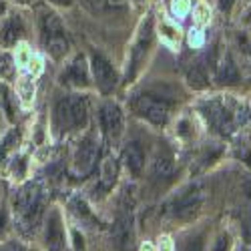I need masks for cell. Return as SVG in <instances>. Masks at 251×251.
Wrapping results in <instances>:
<instances>
[{
	"label": "cell",
	"mask_w": 251,
	"mask_h": 251,
	"mask_svg": "<svg viewBox=\"0 0 251 251\" xmlns=\"http://www.w3.org/2000/svg\"><path fill=\"white\" fill-rule=\"evenodd\" d=\"M20 93H23V99H25V100H28V99H30V97H28V95H30V87H28V82H23V87H20Z\"/></svg>",
	"instance_id": "4dcf8cb0"
},
{
	"label": "cell",
	"mask_w": 251,
	"mask_h": 251,
	"mask_svg": "<svg viewBox=\"0 0 251 251\" xmlns=\"http://www.w3.org/2000/svg\"><path fill=\"white\" fill-rule=\"evenodd\" d=\"M205 199V191H203V187L201 185H193L189 187L187 191H183L175 203H173V215L179 217V219H189L197 213V209L201 207Z\"/></svg>",
	"instance_id": "5b68a950"
},
{
	"label": "cell",
	"mask_w": 251,
	"mask_h": 251,
	"mask_svg": "<svg viewBox=\"0 0 251 251\" xmlns=\"http://www.w3.org/2000/svg\"><path fill=\"white\" fill-rule=\"evenodd\" d=\"M100 121H102V127L111 137H119L123 133V113L117 107L115 102H107L100 111Z\"/></svg>",
	"instance_id": "8fae6325"
},
{
	"label": "cell",
	"mask_w": 251,
	"mask_h": 251,
	"mask_svg": "<svg viewBox=\"0 0 251 251\" xmlns=\"http://www.w3.org/2000/svg\"><path fill=\"white\" fill-rule=\"evenodd\" d=\"M231 2H233V0H221V8L229 10V8H231Z\"/></svg>",
	"instance_id": "d6a6232c"
},
{
	"label": "cell",
	"mask_w": 251,
	"mask_h": 251,
	"mask_svg": "<svg viewBox=\"0 0 251 251\" xmlns=\"http://www.w3.org/2000/svg\"><path fill=\"white\" fill-rule=\"evenodd\" d=\"M115 241L121 251H135L133 243V231H131V221L127 217H121L115 225Z\"/></svg>",
	"instance_id": "5bb4252c"
},
{
	"label": "cell",
	"mask_w": 251,
	"mask_h": 251,
	"mask_svg": "<svg viewBox=\"0 0 251 251\" xmlns=\"http://www.w3.org/2000/svg\"><path fill=\"white\" fill-rule=\"evenodd\" d=\"M131 107L139 117L147 119L155 125H163L167 119H169L173 104L167 99L157 97V95H137L131 102Z\"/></svg>",
	"instance_id": "3957f363"
},
{
	"label": "cell",
	"mask_w": 251,
	"mask_h": 251,
	"mask_svg": "<svg viewBox=\"0 0 251 251\" xmlns=\"http://www.w3.org/2000/svg\"><path fill=\"white\" fill-rule=\"evenodd\" d=\"M89 107L85 97L71 95L56 102L54 107V125L58 131H75L87 125Z\"/></svg>",
	"instance_id": "6da1fadb"
},
{
	"label": "cell",
	"mask_w": 251,
	"mask_h": 251,
	"mask_svg": "<svg viewBox=\"0 0 251 251\" xmlns=\"http://www.w3.org/2000/svg\"><path fill=\"white\" fill-rule=\"evenodd\" d=\"M16 141H18V135H16V131H10L8 135H6V139H4V143H2V155H6L8 151H12L14 149V145H16Z\"/></svg>",
	"instance_id": "603a6c76"
},
{
	"label": "cell",
	"mask_w": 251,
	"mask_h": 251,
	"mask_svg": "<svg viewBox=\"0 0 251 251\" xmlns=\"http://www.w3.org/2000/svg\"><path fill=\"white\" fill-rule=\"evenodd\" d=\"M62 82L73 87H87L89 85V73H87V65H85V58L76 56L73 65H69V69L62 75Z\"/></svg>",
	"instance_id": "7c38bea8"
},
{
	"label": "cell",
	"mask_w": 251,
	"mask_h": 251,
	"mask_svg": "<svg viewBox=\"0 0 251 251\" xmlns=\"http://www.w3.org/2000/svg\"><path fill=\"white\" fill-rule=\"evenodd\" d=\"M6 12V6H4V2H2V0H0V16H2Z\"/></svg>",
	"instance_id": "e575fe53"
},
{
	"label": "cell",
	"mask_w": 251,
	"mask_h": 251,
	"mask_svg": "<svg viewBox=\"0 0 251 251\" xmlns=\"http://www.w3.org/2000/svg\"><path fill=\"white\" fill-rule=\"evenodd\" d=\"M187 8H189V2H187V0H173V10L177 14L187 12Z\"/></svg>",
	"instance_id": "4316f807"
},
{
	"label": "cell",
	"mask_w": 251,
	"mask_h": 251,
	"mask_svg": "<svg viewBox=\"0 0 251 251\" xmlns=\"http://www.w3.org/2000/svg\"><path fill=\"white\" fill-rule=\"evenodd\" d=\"M97 157H99V147L93 139H85L78 149L75 153V163H73V169L76 175H87L93 171V167L97 163Z\"/></svg>",
	"instance_id": "ba28073f"
},
{
	"label": "cell",
	"mask_w": 251,
	"mask_h": 251,
	"mask_svg": "<svg viewBox=\"0 0 251 251\" xmlns=\"http://www.w3.org/2000/svg\"><path fill=\"white\" fill-rule=\"evenodd\" d=\"M187 78H189V85L193 89H205L207 87V75H205L201 65H193L189 69V73H187Z\"/></svg>",
	"instance_id": "ac0fdd59"
},
{
	"label": "cell",
	"mask_w": 251,
	"mask_h": 251,
	"mask_svg": "<svg viewBox=\"0 0 251 251\" xmlns=\"http://www.w3.org/2000/svg\"><path fill=\"white\" fill-rule=\"evenodd\" d=\"M227 249H229V237H227V235H221V237L215 241L213 251H227Z\"/></svg>",
	"instance_id": "484cf974"
},
{
	"label": "cell",
	"mask_w": 251,
	"mask_h": 251,
	"mask_svg": "<svg viewBox=\"0 0 251 251\" xmlns=\"http://www.w3.org/2000/svg\"><path fill=\"white\" fill-rule=\"evenodd\" d=\"M153 45V26H151V18L147 20V23L143 25L141 32H139V38H137V43H135V49L131 52V71L127 73V78H135V75L139 73L141 65H143V60L145 56H147L149 49Z\"/></svg>",
	"instance_id": "8992f818"
},
{
	"label": "cell",
	"mask_w": 251,
	"mask_h": 251,
	"mask_svg": "<svg viewBox=\"0 0 251 251\" xmlns=\"http://www.w3.org/2000/svg\"><path fill=\"white\" fill-rule=\"evenodd\" d=\"M40 30H43V45L45 50L54 58L60 60L69 50V40L62 28V23L56 18V14L52 12H45L40 18Z\"/></svg>",
	"instance_id": "7a4b0ae2"
},
{
	"label": "cell",
	"mask_w": 251,
	"mask_h": 251,
	"mask_svg": "<svg viewBox=\"0 0 251 251\" xmlns=\"http://www.w3.org/2000/svg\"><path fill=\"white\" fill-rule=\"evenodd\" d=\"M0 251H23V247L16 245V243H8V245H2Z\"/></svg>",
	"instance_id": "f546056e"
},
{
	"label": "cell",
	"mask_w": 251,
	"mask_h": 251,
	"mask_svg": "<svg viewBox=\"0 0 251 251\" xmlns=\"http://www.w3.org/2000/svg\"><path fill=\"white\" fill-rule=\"evenodd\" d=\"M161 34L171 43H179V30L169 23H161Z\"/></svg>",
	"instance_id": "44dd1931"
},
{
	"label": "cell",
	"mask_w": 251,
	"mask_h": 251,
	"mask_svg": "<svg viewBox=\"0 0 251 251\" xmlns=\"http://www.w3.org/2000/svg\"><path fill=\"white\" fill-rule=\"evenodd\" d=\"M50 2L60 4V6H71V4H73V0H50Z\"/></svg>",
	"instance_id": "1f68e13d"
},
{
	"label": "cell",
	"mask_w": 251,
	"mask_h": 251,
	"mask_svg": "<svg viewBox=\"0 0 251 251\" xmlns=\"http://www.w3.org/2000/svg\"><path fill=\"white\" fill-rule=\"evenodd\" d=\"M45 245L49 251H62L65 249V229H62L60 215L52 211L49 215L47 231H45Z\"/></svg>",
	"instance_id": "30bf717a"
},
{
	"label": "cell",
	"mask_w": 251,
	"mask_h": 251,
	"mask_svg": "<svg viewBox=\"0 0 251 251\" xmlns=\"http://www.w3.org/2000/svg\"><path fill=\"white\" fill-rule=\"evenodd\" d=\"M243 237H245V241L251 245V219H247L245 225H243Z\"/></svg>",
	"instance_id": "f1b7e54d"
},
{
	"label": "cell",
	"mask_w": 251,
	"mask_h": 251,
	"mask_svg": "<svg viewBox=\"0 0 251 251\" xmlns=\"http://www.w3.org/2000/svg\"><path fill=\"white\" fill-rule=\"evenodd\" d=\"M25 23L18 14H10L2 20V26H0V45L4 47H14L20 38L25 36Z\"/></svg>",
	"instance_id": "9c48e42d"
},
{
	"label": "cell",
	"mask_w": 251,
	"mask_h": 251,
	"mask_svg": "<svg viewBox=\"0 0 251 251\" xmlns=\"http://www.w3.org/2000/svg\"><path fill=\"white\" fill-rule=\"evenodd\" d=\"M207 119L211 121L215 127L219 129V131H223V133H229L233 129V119H231V113H229L223 104H219V102H211L207 107Z\"/></svg>",
	"instance_id": "4fadbf2b"
},
{
	"label": "cell",
	"mask_w": 251,
	"mask_h": 251,
	"mask_svg": "<svg viewBox=\"0 0 251 251\" xmlns=\"http://www.w3.org/2000/svg\"><path fill=\"white\" fill-rule=\"evenodd\" d=\"M6 223H8V213H6L4 207H0V237H2L6 231Z\"/></svg>",
	"instance_id": "cb8c5ba5"
},
{
	"label": "cell",
	"mask_w": 251,
	"mask_h": 251,
	"mask_svg": "<svg viewBox=\"0 0 251 251\" xmlns=\"http://www.w3.org/2000/svg\"><path fill=\"white\" fill-rule=\"evenodd\" d=\"M201 249H203V241H201V237L191 239L189 243H187V247H185V251H201Z\"/></svg>",
	"instance_id": "83f0119b"
},
{
	"label": "cell",
	"mask_w": 251,
	"mask_h": 251,
	"mask_svg": "<svg viewBox=\"0 0 251 251\" xmlns=\"http://www.w3.org/2000/svg\"><path fill=\"white\" fill-rule=\"evenodd\" d=\"M125 163H127V167L133 171V173H139L143 169V163H145V155H143V149L139 147L137 143H131L125 147Z\"/></svg>",
	"instance_id": "9a60e30c"
},
{
	"label": "cell",
	"mask_w": 251,
	"mask_h": 251,
	"mask_svg": "<svg viewBox=\"0 0 251 251\" xmlns=\"http://www.w3.org/2000/svg\"><path fill=\"white\" fill-rule=\"evenodd\" d=\"M115 179H117V165L113 159H107L102 163V185L109 187L115 183Z\"/></svg>",
	"instance_id": "ffe728a7"
},
{
	"label": "cell",
	"mask_w": 251,
	"mask_h": 251,
	"mask_svg": "<svg viewBox=\"0 0 251 251\" xmlns=\"http://www.w3.org/2000/svg\"><path fill=\"white\" fill-rule=\"evenodd\" d=\"M97 8H123L127 0H91Z\"/></svg>",
	"instance_id": "7402d4cb"
},
{
	"label": "cell",
	"mask_w": 251,
	"mask_h": 251,
	"mask_svg": "<svg viewBox=\"0 0 251 251\" xmlns=\"http://www.w3.org/2000/svg\"><path fill=\"white\" fill-rule=\"evenodd\" d=\"M93 75H95V80H97V87L104 95H109V93L115 91V87H117V73L111 67V62L107 58H102L100 54H93Z\"/></svg>",
	"instance_id": "52a82bcc"
},
{
	"label": "cell",
	"mask_w": 251,
	"mask_h": 251,
	"mask_svg": "<svg viewBox=\"0 0 251 251\" xmlns=\"http://www.w3.org/2000/svg\"><path fill=\"white\" fill-rule=\"evenodd\" d=\"M14 209L20 215L25 225H32L40 217V193L36 185H28L25 189H20L14 201Z\"/></svg>",
	"instance_id": "277c9868"
},
{
	"label": "cell",
	"mask_w": 251,
	"mask_h": 251,
	"mask_svg": "<svg viewBox=\"0 0 251 251\" xmlns=\"http://www.w3.org/2000/svg\"><path fill=\"white\" fill-rule=\"evenodd\" d=\"M173 173V159L169 153H165V155H159L157 161H155V175L165 179V177H171Z\"/></svg>",
	"instance_id": "e0dca14e"
},
{
	"label": "cell",
	"mask_w": 251,
	"mask_h": 251,
	"mask_svg": "<svg viewBox=\"0 0 251 251\" xmlns=\"http://www.w3.org/2000/svg\"><path fill=\"white\" fill-rule=\"evenodd\" d=\"M12 102H14V95H12L10 87L0 85V104L4 107V111L8 113L10 119H14V104Z\"/></svg>",
	"instance_id": "d6986e66"
},
{
	"label": "cell",
	"mask_w": 251,
	"mask_h": 251,
	"mask_svg": "<svg viewBox=\"0 0 251 251\" xmlns=\"http://www.w3.org/2000/svg\"><path fill=\"white\" fill-rule=\"evenodd\" d=\"M12 2H18V4H30L34 0H12Z\"/></svg>",
	"instance_id": "836d02e7"
},
{
	"label": "cell",
	"mask_w": 251,
	"mask_h": 251,
	"mask_svg": "<svg viewBox=\"0 0 251 251\" xmlns=\"http://www.w3.org/2000/svg\"><path fill=\"white\" fill-rule=\"evenodd\" d=\"M195 16H197V23H205L207 16H209L207 6H205V4H199V6L195 8Z\"/></svg>",
	"instance_id": "d4e9b609"
},
{
	"label": "cell",
	"mask_w": 251,
	"mask_h": 251,
	"mask_svg": "<svg viewBox=\"0 0 251 251\" xmlns=\"http://www.w3.org/2000/svg\"><path fill=\"white\" fill-rule=\"evenodd\" d=\"M247 23H251V12H249V14H247Z\"/></svg>",
	"instance_id": "d590c367"
},
{
	"label": "cell",
	"mask_w": 251,
	"mask_h": 251,
	"mask_svg": "<svg viewBox=\"0 0 251 251\" xmlns=\"http://www.w3.org/2000/svg\"><path fill=\"white\" fill-rule=\"evenodd\" d=\"M217 78L219 82H227V85H233V82L239 80V75H237V69L231 62V58H225L221 65H219V71H217Z\"/></svg>",
	"instance_id": "2e32d148"
}]
</instances>
